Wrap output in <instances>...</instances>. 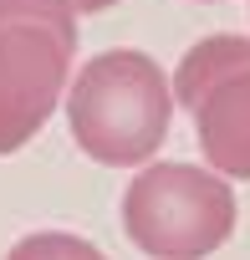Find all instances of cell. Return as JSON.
<instances>
[{"label":"cell","mask_w":250,"mask_h":260,"mask_svg":"<svg viewBox=\"0 0 250 260\" xmlns=\"http://www.w3.org/2000/svg\"><path fill=\"white\" fill-rule=\"evenodd\" d=\"M72 143L102 169H143L174 127V87L148 51L117 46L82 61L67 82Z\"/></svg>","instance_id":"1"},{"label":"cell","mask_w":250,"mask_h":260,"mask_svg":"<svg viewBox=\"0 0 250 260\" xmlns=\"http://www.w3.org/2000/svg\"><path fill=\"white\" fill-rule=\"evenodd\" d=\"M235 189L204 164H143L122 194V230L148 260H204L235 235Z\"/></svg>","instance_id":"2"},{"label":"cell","mask_w":250,"mask_h":260,"mask_svg":"<svg viewBox=\"0 0 250 260\" xmlns=\"http://www.w3.org/2000/svg\"><path fill=\"white\" fill-rule=\"evenodd\" d=\"M72 82V46L36 26L0 31V158L21 153L46 117L61 107Z\"/></svg>","instance_id":"3"},{"label":"cell","mask_w":250,"mask_h":260,"mask_svg":"<svg viewBox=\"0 0 250 260\" xmlns=\"http://www.w3.org/2000/svg\"><path fill=\"white\" fill-rule=\"evenodd\" d=\"M194 138L204 169L220 179H250V72L220 82L194 107Z\"/></svg>","instance_id":"4"},{"label":"cell","mask_w":250,"mask_h":260,"mask_svg":"<svg viewBox=\"0 0 250 260\" xmlns=\"http://www.w3.org/2000/svg\"><path fill=\"white\" fill-rule=\"evenodd\" d=\"M240 72H250V36L220 31V36L194 41V46L179 56L174 77H169V87H174V107H189V112H194L220 82H230V77H240Z\"/></svg>","instance_id":"5"},{"label":"cell","mask_w":250,"mask_h":260,"mask_svg":"<svg viewBox=\"0 0 250 260\" xmlns=\"http://www.w3.org/2000/svg\"><path fill=\"white\" fill-rule=\"evenodd\" d=\"M6 26H36L51 31L77 51V6L72 0H0V31Z\"/></svg>","instance_id":"6"},{"label":"cell","mask_w":250,"mask_h":260,"mask_svg":"<svg viewBox=\"0 0 250 260\" xmlns=\"http://www.w3.org/2000/svg\"><path fill=\"white\" fill-rule=\"evenodd\" d=\"M6 260H107V255L72 230H36V235H21Z\"/></svg>","instance_id":"7"},{"label":"cell","mask_w":250,"mask_h":260,"mask_svg":"<svg viewBox=\"0 0 250 260\" xmlns=\"http://www.w3.org/2000/svg\"><path fill=\"white\" fill-rule=\"evenodd\" d=\"M77 6V16H102V11H112L117 0H72Z\"/></svg>","instance_id":"8"}]
</instances>
